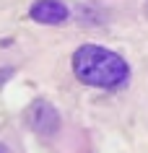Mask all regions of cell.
Masks as SVG:
<instances>
[{
  "instance_id": "6da1fadb",
  "label": "cell",
  "mask_w": 148,
  "mask_h": 153,
  "mask_svg": "<svg viewBox=\"0 0 148 153\" xmlns=\"http://www.w3.org/2000/svg\"><path fill=\"white\" fill-rule=\"evenodd\" d=\"M73 73L75 78L94 88H122L130 81V65L122 55H117L99 44H83L73 55Z\"/></svg>"
},
{
  "instance_id": "7a4b0ae2",
  "label": "cell",
  "mask_w": 148,
  "mask_h": 153,
  "mask_svg": "<svg viewBox=\"0 0 148 153\" xmlns=\"http://www.w3.org/2000/svg\"><path fill=\"white\" fill-rule=\"evenodd\" d=\"M26 122L29 127L42 137H52L60 130V112L55 109V104H49L44 99H36L34 104H29L26 109Z\"/></svg>"
},
{
  "instance_id": "3957f363",
  "label": "cell",
  "mask_w": 148,
  "mask_h": 153,
  "mask_svg": "<svg viewBox=\"0 0 148 153\" xmlns=\"http://www.w3.org/2000/svg\"><path fill=\"white\" fill-rule=\"evenodd\" d=\"M70 10L65 3L60 0H34L31 8H29V18L36 24H47V26H60L65 24Z\"/></svg>"
},
{
  "instance_id": "277c9868",
  "label": "cell",
  "mask_w": 148,
  "mask_h": 153,
  "mask_svg": "<svg viewBox=\"0 0 148 153\" xmlns=\"http://www.w3.org/2000/svg\"><path fill=\"white\" fill-rule=\"evenodd\" d=\"M0 153H10V148H8L5 143H0Z\"/></svg>"
},
{
  "instance_id": "5b68a950",
  "label": "cell",
  "mask_w": 148,
  "mask_h": 153,
  "mask_svg": "<svg viewBox=\"0 0 148 153\" xmlns=\"http://www.w3.org/2000/svg\"><path fill=\"white\" fill-rule=\"evenodd\" d=\"M10 73H13V70H0V78H8Z\"/></svg>"
},
{
  "instance_id": "8992f818",
  "label": "cell",
  "mask_w": 148,
  "mask_h": 153,
  "mask_svg": "<svg viewBox=\"0 0 148 153\" xmlns=\"http://www.w3.org/2000/svg\"><path fill=\"white\" fill-rule=\"evenodd\" d=\"M146 13H148V3H146Z\"/></svg>"
}]
</instances>
